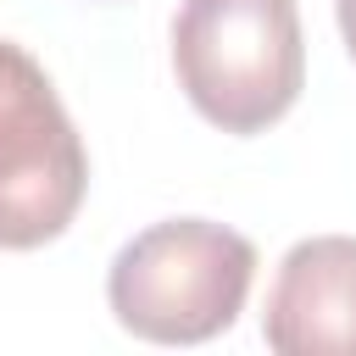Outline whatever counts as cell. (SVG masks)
Masks as SVG:
<instances>
[{"label": "cell", "mask_w": 356, "mask_h": 356, "mask_svg": "<svg viewBox=\"0 0 356 356\" xmlns=\"http://www.w3.org/2000/svg\"><path fill=\"white\" fill-rule=\"evenodd\" d=\"M172 72L211 128H273L306 83L295 0H184L172 17Z\"/></svg>", "instance_id": "6da1fadb"}, {"label": "cell", "mask_w": 356, "mask_h": 356, "mask_svg": "<svg viewBox=\"0 0 356 356\" xmlns=\"http://www.w3.org/2000/svg\"><path fill=\"white\" fill-rule=\"evenodd\" d=\"M256 245L206 217H167L134 234L111 273V317L150 345H206L245 312Z\"/></svg>", "instance_id": "7a4b0ae2"}, {"label": "cell", "mask_w": 356, "mask_h": 356, "mask_svg": "<svg viewBox=\"0 0 356 356\" xmlns=\"http://www.w3.org/2000/svg\"><path fill=\"white\" fill-rule=\"evenodd\" d=\"M89 189V150L44 67L0 39V250L67 234Z\"/></svg>", "instance_id": "3957f363"}, {"label": "cell", "mask_w": 356, "mask_h": 356, "mask_svg": "<svg viewBox=\"0 0 356 356\" xmlns=\"http://www.w3.org/2000/svg\"><path fill=\"white\" fill-rule=\"evenodd\" d=\"M261 339L278 356H356V239H300L267 289Z\"/></svg>", "instance_id": "277c9868"}, {"label": "cell", "mask_w": 356, "mask_h": 356, "mask_svg": "<svg viewBox=\"0 0 356 356\" xmlns=\"http://www.w3.org/2000/svg\"><path fill=\"white\" fill-rule=\"evenodd\" d=\"M339 6V33H345V50H350V61H356V0H334Z\"/></svg>", "instance_id": "5b68a950"}]
</instances>
